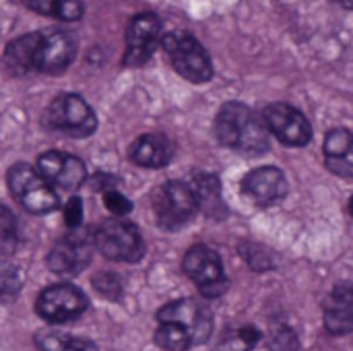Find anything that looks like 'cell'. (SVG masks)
I'll use <instances>...</instances> for the list:
<instances>
[{
	"label": "cell",
	"instance_id": "cell-2",
	"mask_svg": "<svg viewBox=\"0 0 353 351\" xmlns=\"http://www.w3.org/2000/svg\"><path fill=\"white\" fill-rule=\"evenodd\" d=\"M161 46L176 68L190 83H207L213 77V64L207 50L186 31H172L163 35Z\"/></svg>",
	"mask_w": 353,
	"mask_h": 351
},
{
	"label": "cell",
	"instance_id": "cell-14",
	"mask_svg": "<svg viewBox=\"0 0 353 351\" xmlns=\"http://www.w3.org/2000/svg\"><path fill=\"white\" fill-rule=\"evenodd\" d=\"M242 190L254 205L269 207L279 203L288 194V180L279 168L263 166L259 170H252L244 178Z\"/></svg>",
	"mask_w": 353,
	"mask_h": 351
},
{
	"label": "cell",
	"instance_id": "cell-29",
	"mask_svg": "<svg viewBox=\"0 0 353 351\" xmlns=\"http://www.w3.org/2000/svg\"><path fill=\"white\" fill-rule=\"evenodd\" d=\"M93 285H95V290H97L101 296H105V298H110V300H116V298L120 296V292H122V285H120L118 277L112 275V273H101V275H97V277L93 279Z\"/></svg>",
	"mask_w": 353,
	"mask_h": 351
},
{
	"label": "cell",
	"instance_id": "cell-12",
	"mask_svg": "<svg viewBox=\"0 0 353 351\" xmlns=\"http://www.w3.org/2000/svg\"><path fill=\"white\" fill-rule=\"evenodd\" d=\"M161 25L155 14H139L132 19L128 25L126 33V54H124V64L130 68L143 66L151 54L155 52V46L159 41Z\"/></svg>",
	"mask_w": 353,
	"mask_h": 351
},
{
	"label": "cell",
	"instance_id": "cell-6",
	"mask_svg": "<svg viewBox=\"0 0 353 351\" xmlns=\"http://www.w3.org/2000/svg\"><path fill=\"white\" fill-rule=\"evenodd\" d=\"M48 124L50 128L64 132L68 137H89L97 128V118L89 103L74 95L64 93L58 95L48 108Z\"/></svg>",
	"mask_w": 353,
	"mask_h": 351
},
{
	"label": "cell",
	"instance_id": "cell-18",
	"mask_svg": "<svg viewBox=\"0 0 353 351\" xmlns=\"http://www.w3.org/2000/svg\"><path fill=\"white\" fill-rule=\"evenodd\" d=\"M325 163L333 174L341 178H353V132L335 128L327 134Z\"/></svg>",
	"mask_w": 353,
	"mask_h": 351
},
{
	"label": "cell",
	"instance_id": "cell-13",
	"mask_svg": "<svg viewBox=\"0 0 353 351\" xmlns=\"http://www.w3.org/2000/svg\"><path fill=\"white\" fill-rule=\"evenodd\" d=\"M39 174L60 190H77L85 182V166L74 155H66L60 151H48L37 159Z\"/></svg>",
	"mask_w": 353,
	"mask_h": 351
},
{
	"label": "cell",
	"instance_id": "cell-17",
	"mask_svg": "<svg viewBox=\"0 0 353 351\" xmlns=\"http://www.w3.org/2000/svg\"><path fill=\"white\" fill-rule=\"evenodd\" d=\"M174 155V145L168 137L163 134H143L139 137L132 147H130V159L141 166V168H149V170H157L170 163Z\"/></svg>",
	"mask_w": 353,
	"mask_h": 351
},
{
	"label": "cell",
	"instance_id": "cell-11",
	"mask_svg": "<svg viewBox=\"0 0 353 351\" xmlns=\"http://www.w3.org/2000/svg\"><path fill=\"white\" fill-rule=\"evenodd\" d=\"M263 120L269 132H273L283 145L302 147V145H308V141L312 139L310 122L294 106L271 103L269 108H265Z\"/></svg>",
	"mask_w": 353,
	"mask_h": 351
},
{
	"label": "cell",
	"instance_id": "cell-7",
	"mask_svg": "<svg viewBox=\"0 0 353 351\" xmlns=\"http://www.w3.org/2000/svg\"><path fill=\"white\" fill-rule=\"evenodd\" d=\"M184 273L192 279L205 298H219L228 290V277L223 273L221 259L209 246H192L184 257Z\"/></svg>",
	"mask_w": 353,
	"mask_h": 351
},
{
	"label": "cell",
	"instance_id": "cell-23",
	"mask_svg": "<svg viewBox=\"0 0 353 351\" xmlns=\"http://www.w3.org/2000/svg\"><path fill=\"white\" fill-rule=\"evenodd\" d=\"M155 343L165 351H188L194 348V339L186 329H182L176 323H163L159 321L155 331Z\"/></svg>",
	"mask_w": 353,
	"mask_h": 351
},
{
	"label": "cell",
	"instance_id": "cell-15",
	"mask_svg": "<svg viewBox=\"0 0 353 351\" xmlns=\"http://www.w3.org/2000/svg\"><path fill=\"white\" fill-rule=\"evenodd\" d=\"M325 327L331 335H347L353 333V285H337L323 306Z\"/></svg>",
	"mask_w": 353,
	"mask_h": 351
},
{
	"label": "cell",
	"instance_id": "cell-31",
	"mask_svg": "<svg viewBox=\"0 0 353 351\" xmlns=\"http://www.w3.org/2000/svg\"><path fill=\"white\" fill-rule=\"evenodd\" d=\"M333 2H337V4H341L345 8H353V0H333Z\"/></svg>",
	"mask_w": 353,
	"mask_h": 351
},
{
	"label": "cell",
	"instance_id": "cell-25",
	"mask_svg": "<svg viewBox=\"0 0 353 351\" xmlns=\"http://www.w3.org/2000/svg\"><path fill=\"white\" fill-rule=\"evenodd\" d=\"M19 246V228L14 215L0 205V254L8 257Z\"/></svg>",
	"mask_w": 353,
	"mask_h": 351
},
{
	"label": "cell",
	"instance_id": "cell-20",
	"mask_svg": "<svg viewBox=\"0 0 353 351\" xmlns=\"http://www.w3.org/2000/svg\"><path fill=\"white\" fill-rule=\"evenodd\" d=\"M27 8L60 21H77L83 17V0H23Z\"/></svg>",
	"mask_w": 353,
	"mask_h": 351
},
{
	"label": "cell",
	"instance_id": "cell-3",
	"mask_svg": "<svg viewBox=\"0 0 353 351\" xmlns=\"http://www.w3.org/2000/svg\"><path fill=\"white\" fill-rule=\"evenodd\" d=\"M10 194L31 213H50L58 207V197L54 186L39 174V170L17 163L8 170Z\"/></svg>",
	"mask_w": 353,
	"mask_h": 351
},
{
	"label": "cell",
	"instance_id": "cell-22",
	"mask_svg": "<svg viewBox=\"0 0 353 351\" xmlns=\"http://www.w3.org/2000/svg\"><path fill=\"white\" fill-rule=\"evenodd\" d=\"M199 207H203L207 213H217L221 209V190H219V180L213 174H196L194 182L190 184Z\"/></svg>",
	"mask_w": 353,
	"mask_h": 351
},
{
	"label": "cell",
	"instance_id": "cell-5",
	"mask_svg": "<svg viewBox=\"0 0 353 351\" xmlns=\"http://www.w3.org/2000/svg\"><path fill=\"white\" fill-rule=\"evenodd\" d=\"M153 209H155L157 223L161 228L176 230L192 219V215L199 209V201L190 184L174 180V182H165L157 190Z\"/></svg>",
	"mask_w": 353,
	"mask_h": 351
},
{
	"label": "cell",
	"instance_id": "cell-10",
	"mask_svg": "<svg viewBox=\"0 0 353 351\" xmlns=\"http://www.w3.org/2000/svg\"><path fill=\"white\" fill-rule=\"evenodd\" d=\"M159 321L176 323L182 329H186L190 333V337L194 339V345H201V343L209 341V337L213 333V317H211V312L203 304H199L196 300H190V298L165 304L157 312V323Z\"/></svg>",
	"mask_w": 353,
	"mask_h": 351
},
{
	"label": "cell",
	"instance_id": "cell-19",
	"mask_svg": "<svg viewBox=\"0 0 353 351\" xmlns=\"http://www.w3.org/2000/svg\"><path fill=\"white\" fill-rule=\"evenodd\" d=\"M41 33H27L19 39L10 41L4 52V64L14 74H25L29 70H37Z\"/></svg>",
	"mask_w": 353,
	"mask_h": 351
},
{
	"label": "cell",
	"instance_id": "cell-28",
	"mask_svg": "<svg viewBox=\"0 0 353 351\" xmlns=\"http://www.w3.org/2000/svg\"><path fill=\"white\" fill-rule=\"evenodd\" d=\"M269 351H298V337L292 329H279L271 335Z\"/></svg>",
	"mask_w": 353,
	"mask_h": 351
},
{
	"label": "cell",
	"instance_id": "cell-16",
	"mask_svg": "<svg viewBox=\"0 0 353 351\" xmlns=\"http://www.w3.org/2000/svg\"><path fill=\"white\" fill-rule=\"evenodd\" d=\"M77 52V43L70 33L54 31L48 35H41L39 43V56H37V70L41 72H60L64 70Z\"/></svg>",
	"mask_w": 353,
	"mask_h": 351
},
{
	"label": "cell",
	"instance_id": "cell-9",
	"mask_svg": "<svg viewBox=\"0 0 353 351\" xmlns=\"http://www.w3.org/2000/svg\"><path fill=\"white\" fill-rule=\"evenodd\" d=\"M93 246H95V236L72 230L52 248L48 257V265L58 275H77L89 265Z\"/></svg>",
	"mask_w": 353,
	"mask_h": 351
},
{
	"label": "cell",
	"instance_id": "cell-27",
	"mask_svg": "<svg viewBox=\"0 0 353 351\" xmlns=\"http://www.w3.org/2000/svg\"><path fill=\"white\" fill-rule=\"evenodd\" d=\"M103 205L116 217H124V215H128L132 211V203L120 190H116V188L103 190Z\"/></svg>",
	"mask_w": 353,
	"mask_h": 351
},
{
	"label": "cell",
	"instance_id": "cell-26",
	"mask_svg": "<svg viewBox=\"0 0 353 351\" xmlns=\"http://www.w3.org/2000/svg\"><path fill=\"white\" fill-rule=\"evenodd\" d=\"M21 271L8 263V261H0V298H10L21 290Z\"/></svg>",
	"mask_w": 353,
	"mask_h": 351
},
{
	"label": "cell",
	"instance_id": "cell-24",
	"mask_svg": "<svg viewBox=\"0 0 353 351\" xmlns=\"http://www.w3.org/2000/svg\"><path fill=\"white\" fill-rule=\"evenodd\" d=\"M259 339H261V333L254 327L234 329L217 343L215 351H250L252 348H256Z\"/></svg>",
	"mask_w": 353,
	"mask_h": 351
},
{
	"label": "cell",
	"instance_id": "cell-8",
	"mask_svg": "<svg viewBox=\"0 0 353 351\" xmlns=\"http://www.w3.org/2000/svg\"><path fill=\"white\" fill-rule=\"evenodd\" d=\"M35 308L43 321L60 325L79 319L87 310V298L74 285L58 283L39 294Z\"/></svg>",
	"mask_w": 353,
	"mask_h": 351
},
{
	"label": "cell",
	"instance_id": "cell-4",
	"mask_svg": "<svg viewBox=\"0 0 353 351\" xmlns=\"http://www.w3.org/2000/svg\"><path fill=\"white\" fill-rule=\"evenodd\" d=\"M97 250L118 263H137L145 254V242L137 225L124 219L105 221L95 234Z\"/></svg>",
	"mask_w": 353,
	"mask_h": 351
},
{
	"label": "cell",
	"instance_id": "cell-1",
	"mask_svg": "<svg viewBox=\"0 0 353 351\" xmlns=\"http://www.w3.org/2000/svg\"><path fill=\"white\" fill-rule=\"evenodd\" d=\"M215 134L221 145L244 155H259L269 149V128L265 120L242 101H228L219 110Z\"/></svg>",
	"mask_w": 353,
	"mask_h": 351
},
{
	"label": "cell",
	"instance_id": "cell-21",
	"mask_svg": "<svg viewBox=\"0 0 353 351\" xmlns=\"http://www.w3.org/2000/svg\"><path fill=\"white\" fill-rule=\"evenodd\" d=\"M39 351H97V348L83 337H74L60 331H43L37 335Z\"/></svg>",
	"mask_w": 353,
	"mask_h": 351
},
{
	"label": "cell",
	"instance_id": "cell-32",
	"mask_svg": "<svg viewBox=\"0 0 353 351\" xmlns=\"http://www.w3.org/2000/svg\"><path fill=\"white\" fill-rule=\"evenodd\" d=\"M350 209H352V215H353V197H352V205H350Z\"/></svg>",
	"mask_w": 353,
	"mask_h": 351
},
{
	"label": "cell",
	"instance_id": "cell-30",
	"mask_svg": "<svg viewBox=\"0 0 353 351\" xmlns=\"http://www.w3.org/2000/svg\"><path fill=\"white\" fill-rule=\"evenodd\" d=\"M64 221L70 230H77L81 223H83V203L81 199H70L66 205H64Z\"/></svg>",
	"mask_w": 353,
	"mask_h": 351
}]
</instances>
